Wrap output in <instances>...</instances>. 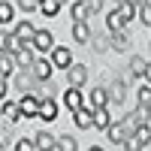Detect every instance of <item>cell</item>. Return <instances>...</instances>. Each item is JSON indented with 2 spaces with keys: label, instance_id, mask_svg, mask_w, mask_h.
<instances>
[{
  "label": "cell",
  "instance_id": "1",
  "mask_svg": "<svg viewBox=\"0 0 151 151\" xmlns=\"http://www.w3.org/2000/svg\"><path fill=\"white\" fill-rule=\"evenodd\" d=\"M130 130H133V121L130 124H109V139L115 145H124V139L130 136Z\"/></svg>",
  "mask_w": 151,
  "mask_h": 151
},
{
  "label": "cell",
  "instance_id": "2",
  "mask_svg": "<svg viewBox=\"0 0 151 151\" xmlns=\"http://www.w3.org/2000/svg\"><path fill=\"white\" fill-rule=\"evenodd\" d=\"M18 109H21V115H40V97L24 94L21 103H18Z\"/></svg>",
  "mask_w": 151,
  "mask_h": 151
},
{
  "label": "cell",
  "instance_id": "3",
  "mask_svg": "<svg viewBox=\"0 0 151 151\" xmlns=\"http://www.w3.org/2000/svg\"><path fill=\"white\" fill-rule=\"evenodd\" d=\"M52 33L48 30H36L33 33V48H40V52H52Z\"/></svg>",
  "mask_w": 151,
  "mask_h": 151
},
{
  "label": "cell",
  "instance_id": "4",
  "mask_svg": "<svg viewBox=\"0 0 151 151\" xmlns=\"http://www.w3.org/2000/svg\"><path fill=\"white\" fill-rule=\"evenodd\" d=\"M30 73H33L36 79H40V82H45L48 76H52V64H48V60H33V67H30Z\"/></svg>",
  "mask_w": 151,
  "mask_h": 151
},
{
  "label": "cell",
  "instance_id": "5",
  "mask_svg": "<svg viewBox=\"0 0 151 151\" xmlns=\"http://www.w3.org/2000/svg\"><path fill=\"white\" fill-rule=\"evenodd\" d=\"M18 88H21V91H36V82H40V79H36V76L33 73H18ZM36 94H40V91H36Z\"/></svg>",
  "mask_w": 151,
  "mask_h": 151
},
{
  "label": "cell",
  "instance_id": "6",
  "mask_svg": "<svg viewBox=\"0 0 151 151\" xmlns=\"http://www.w3.org/2000/svg\"><path fill=\"white\" fill-rule=\"evenodd\" d=\"M109 124H112V118H109L106 106H97V109H94V127H100V130H109Z\"/></svg>",
  "mask_w": 151,
  "mask_h": 151
},
{
  "label": "cell",
  "instance_id": "7",
  "mask_svg": "<svg viewBox=\"0 0 151 151\" xmlns=\"http://www.w3.org/2000/svg\"><path fill=\"white\" fill-rule=\"evenodd\" d=\"M106 94H109V100H115V103H124V94H127V88H124V82H112V85L106 88Z\"/></svg>",
  "mask_w": 151,
  "mask_h": 151
},
{
  "label": "cell",
  "instance_id": "8",
  "mask_svg": "<svg viewBox=\"0 0 151 151\" xmlns=\"http://www.w3.org/2000/svg\"><path fill=\"white\" fill-rule=\"evenodd\" d=\"M55 115H58V106L52 103V100H40V115H36V118H45V121H55Z\"/></svg>",
  "mask_w": 151,
  "mask_h": 151
},
{
  "label": "cell",
  "instance_id": "9",
  "mask_svg": "<svg viewBox=\"0 0 151 151\" xmlns=\"http://www.w3.org/2000/svg\"><path fill=\"white\" fill-rule=\"evenodd\" d=\"M133 127H139V124H148V118H151V112H148V103H139L136 106V112H133Z\"/></svg>",
  "mask_w": 151,
  "mask_h": 151
},
{
  "label": "cell",
  "instance_id": "10",
  "mask_svg": "<svg viewBox=\"0 0 151 151\" xmlns=\"http://www.w3.org/2000/svg\"><path fill=\"white\" fill-rule=\"evenodd\" d=\"M85 79H88V70L85 67H70V85L73 88H82Z\"/></svg>",
  "mask_w": 151,
  "mask_h": 151
},
{
  "label": "cell",
  "instance_id": "11",
  "mask_svg": "<svg viewBox=\"0 0 151 151\" xmlns=\"http://www.w3.org/2000/svg\"><path fill=\"white\" fill-rule=\"evenodd\" d=\"M76 124H79L82 130L94 127V112H88V109H76Z\"/></svg>",
  "mask_w": 151,
  "mask_h": 151
},
{
  "label": "cell",
  "instance_id": "12",
  "mask_svg": "<svg viewBox=\"0 0 151 151\" xmlns=\"http://www.w3.org/2000/svg\"><path fill=\"white\" fill-rule=\"evenodd\" d=\"M21 48H24V40H21V36H18V33H6V52H9V55H18Z\"/></svg>",
  "mask_w": 151,
  "mask_h": 151
},
{
  "label": "cell",
  "instance_id": "13",
  "mask_svg": "<svg viewBox=\"0 0 151 151\" xmlns=\"http://www.w3.org/2000/svg\"><path fill=\"white\" fill-rule=\"evenodd\" d=\"M64 100H67V106L76 112V109H82V94H79V88H70V91L64 94Z\"/></svg>",
  "mask_w": 151,
  "mask_h": 151
},
{
  "label": "cell",
  "instance_id": "14",
  "mask_svg": "<svg viewBox=\"0 0 151 151\" xmlns=\"http://www.w3.org/2000/svg\"><path fill=\"white\" fill-rule=\"evenodd\" d=\"M15 33L21 36L24 42H33V33H36V30H33V24H30V21H21L18 27H15Z\"/></svg>",
  "mask_w": 151,
  "mask_h": 151
},
{
  "label": "cell",
  "instance_id": "15",
  "mask_svg": "<svg viewBox=\"0 0 151 151\" xmlns=\"http://www.w3.org/2000/svg\"><path fill=\"white\" fill-rule=\"evenodd\" d=\"M73 36H76V42H88V36H91V33H88V24L85 21H76L73 24Z\"/></svg>",
  "mask_w": 151,
  "mask_h": 151
},
{
  "label": "cell",
  "instance_id": "16",
  "mask_svg": "<svg viewBox=\"0 0 151 151\" xmlns=\"http://www.w3.org/2000/svg\"><path fill=\"white\" fill-rule=\"evenodd\" d=\"M124 24H127V21H124L121 12H112V15H109V30H112V33H121Z\"/></svg>",
  "mask_w": 151,
  "mask_h": 151
},
{
  "label": "cell",
  "instance_id": "17",
  "mask_svg": "<svg viewBox=\"0 0 151 151\" xmlns=\"http://www.w3.org/2000/svg\"><path fill=\"white\" fill-rule=\"evenodd\" d=\"M70 60H73L70 48H55V67H70Z\"/></svg>",
  "mask_w": 151,
  "mask_h": 151
},
{
  "label": "cell",
  "instance_id": "18",
  "mask_svg": "<svg viewBox=\"0 0 151 151\" xmlns=\"http://www.w3.org/2000/svg\"><path fill=\"white\" fill-rule=\"evenodd\" d=\"M88 15H91V6L88 3H76L73 6V21H88Z\"/></svg>",
  "mask_w": 151,
  "mask_h": 151
},
{
  "label": "cell",
  "instance_id": "19",
  "mask_svg": "<svg viewBox=\"0 0 151 151\" xmlns=\"http://www.w3.org/2000/svg\"><path fill=\"white\" fill-rule=\"evenodd\" d=\"M145 70H148V60H145V58H133V60H130V73H133V76H139V79H142Z\"/></svg>",
  "mask_w": 151,
  "mask_h": 151
},
{
  "label": "cell",
  "instance_id": "20",
  "mask_svg": "<svg viewBox=\"0 0 151 151\" xmlns=\"http://www.w3.org/2000/svg\"><path fill=\"white\" fill-rule=\"evenodd\" d=\"M40 9L45 12L48 18H52V15H58V9H60V3H58V0H40Z\"/></svg>",
  "mask_w": 151,
  "mask_h": 151
},
{
  "label": "cell",
  "instance_id": "21",
  "mask_svg": "<svg viewBox=\"0 0 151 151\" xmlns=\"http://www.w3.org/2000/svg\"><path fill=\"white\" fill-rule=\"evenodd\" d=\"M15 60H18V67H33V52L30 48H21L15 55Z\"/></svg>",
  "mask_w": 151,
  "mask_h": 151
},
{
  "label": "cell",
  "instance_id": "22",
  "mask_svg": "<svg viewBox=\"0 0 151 151\" xmlns=\"http://www.w3.org/2000/svg\"><path fill=\"white\" fill-rule=\"evenodd\" d=\"M18 115H21V109L15 103H3V118L6 121H18Z\"/></svg>",
  "mask_w": 151,
  "mask_h": 151
},
{
  "label": "cell",
  "instance_id": "23",
  "mask_svg": "<svg viewBox=\"0 0 151 151\" xmlns=\"http://www.w3.org/2000/svg\"><path fill=\"white\" fill-rule=\"evenodd\" d=\"M91 100H94V109H97V106H106V103H109V94H106V88H97V91L91 94Z\"/></svg>",
  "mask_w": 151,
  "mask_h": 151
},
{
  "label": "cell",
  "instance_id": "24",
  "mask_svg": "<svg viewBox=\"0 0 151 151\" xmlns=\"http://www.w3.org/2000/svg\"><path fill=\"white\" fill-rule=\"evenodd\" d=\"M33 142H36V148H55V145H58V142H55V139H52L48 133H40V136L33 139Z\"/></svg>",
  "mask_w": 151,
  "mask_h": 151
},
{
  "label": "cell",
  "instance_id": "25",
  "mask_svg": "<svg viewBox=\"0 0 151 151\" xmlns=\"http://www.w3.org/2000/svg\"><path fill=\"white\" fill-rule=\"evenodd\" d=\"M9 73H12V58H9V52H6V55H0V76L6 79Z\"/></svg>",
  "mask_w": 151,
  "mask_h": 151
},
{
  "label": "cell",
  "instance_id": "26",
  "mask_svg": "<svg viewBox=\"0 0 151 151\" xmlns=\"http://www.w3.org/2000/svg\"><path fill=\"white\" fill-rule=\"evenodd\" d=\"M136 139L142 142V148L151 145V130H145V124H139V127H136Z\"/></svg>",
  "mask_w": 151,
  "mask_h": 151
},
{
  "label": "cell",
  "instance_id": "27",
  "mask_svg": "<svg viewBox=\"0 0 151 151\" xmlns=\"http://www.w3.org/2000/svg\"><path fill=\"white\" fill-rule=\"evenodd\" d=\"M118 12L124 15V21H130V18H133V3H130V0H121V9H118Z\"/></svg>",
  "mask_w": 151,
  "mask_h": 151
},
{
  "label": "cell",
  "instance_id": "28",
  "mask_svg": "<svg viewBox=\"0 0 151 151\" xmlns=\"http://www.w3.org/2000/svg\"><path fill=\"white\" fill-rule=\"evenodd\" d=\"M112 48H115V52H124V48H127V36H124V33H115V40H112Z\"/></svg>",
  "mask_w": 151,
  "mask_h": 151
},
{
  "label": "cell",
  "instance_id": "29",
  "mask_svg": "<svg viewBox=\"0 0 151 151\" xmlns=\"http://www.w3.org/2000/svg\"><path fill=\"white\" fill-rule=\"evenodd\" d=\"M55 148H64V151H73V148H76V139H70V136H60Z\"/></svg>",
  "mask_w": 151,
  "mask_h": 151
},
{
  "label": "cell",
  "instance_id": "30",
  "mask_svg": "<svg viewBox=\"0 0 151 151\" xmlns=\"http://www.w3.org/2000/svg\"><path fill=\"white\" fill-rule=\"evenodd\" d=\"M9 18H12V6L0 0V21H9Z\"/></svg>",
  "mask_w": 151,
  "mask_h": 151
},
{
  "label": "cell",
  "instance_id": "31",
  "mask_svg": "<svg viewBox=\"0 0 151 151\" xmlns=\"http://www.w3.org/2000/svg\"><path fill=\"white\" fill-rule=\"evenodd\" d=\"M139 15H142V21H145V24H151V6H148V3H142Z\"/></svg>",
  "mask_w": 151,
  "mask_h": 151
},
{
  "label": "cell",
  "instance_id": "32",
  "mask_svg": "<svg viewBox=\"0 0 151 151\" xmlns=\"http://www.w3.org/2000/svg\"><path fill=\"white\" fill-rule=\"evenodd\" d=\"M18 6L30 12V9H36V6H40V0H18Z\"/></svg>",
  "mask_w": 151,
  "mask_h": 151
},
{
  "label": "cell",
  "instance_id": "33",
  "mask_svg": "<svg viewBox=\"0 0 151 151\" xmlns=\"http://www.w3.org/2000/svg\"><path fill=\"white\" fill-rule=\"evenodd\" d=\"M15 148H18V151H30V148H36V142H27V139H21V142H15Z\"/></svg>",
  "mask_w": 151,
  "mask_h": 151
},
{
  "label": "cell",
  "instance_id": "34",
  "mask_svg": "<svg viewBox=\"0 0 151 151\" xmlns=\"http://www.w3.org/2000/svg\"><path fill=\"white\" fill-rule=\"evenodd\" d=\"M94 48H97V52H103V48H109V42H106V40H100V36H97V40H94Z\"/></svg>",
  "mask_w": 151,
  "mask_h": 151
},
{
  "label": "cell",
  "instance_id": "35",
  "mask_svg": "<svg viewBox=\"0 0 151 151\" xmlns=\"http://www.w3.org/2000/svg\"><path fill=\"white\" fill-rule=\"evenodd\" d=\"M3 97H6V79L0 76V100H3Z\"/></svg>",
  "mask_w": 151,
  "mask_h": 151
},
{
  "label": "cell",
  "instance_id": "36",
  "mask_svg": "<svg viewBox=\"0 0 151 151\" xmlns=\"http://www.w3.org/2000/svg\"><path fill=\"white\" fill-rule=\"evenodd\" d=\"M0 52H6V33H0Z\"/></svg>",
  "mask_w": 151,
  "mask_h": 151
},
{
  "label": "cell",
  "instance_id": "37",
  "mask_svg": "<svg viewBox=\"0 0 151 151\" xmlns=\"http://www.w3.org/2000/svg\"><path fill=\"white\" fill-rule=\"evenodd\" d=\"M100 3H103V0H88V6H91V9H100Z\"/></svg>",
  "mask_w": 151,
  "mask_h": 151
},
{
  "label": "cell",
  "instance_id": "38",
  "mask_svg": "<svg viewBox=\"0 0 151 151\" xmlns=\"http://www.w3.org/2000/svg\"><path fill=\"white\" fill-rule=\"evenodd\" d=\"M145 82H151V64H148V70H145V76H142Z\"/></svg>",
  "mask_w": 151,
  "mask_h": 151
},
{
  "label": "cell",
  "instance_id": "39",
  "mask_svg": "<svg viewBox=\"0 0 151 151\" xmlns=\"http://www.w3.org/2000/svg\"><path fill=\"white\" fill-rule=\"evenodd\" d=\"M6 142H9V139H6V133H0V148H3Z\"/></svg>",
  "mask_w": 151,
  "mask_h": 151
},
{
  "label": "cell",
  "instance_id": "40",
  "mask_svg": "<svg viewBox=\"0 0 151 151\" xmlns=\"http://www.w3.org/2000/svg\"><path fill=\"white\" fill-rule=\"evenodd\" d=\"M130 3H145V0H130Z\"/></svg>",
  "mask_w": 151,
  "mask_h": 151
},
{
  "label": "cell",
  "instance_id": "41",
  "mask_svg": "<svg viewBox=\"0 0 151 151\" xmlns=\"http://www.w3.org/2000/svg\"><path fill=\"white\" fill-rule=\"evenodd\" d=\"M58 3H64V0H58Z\"/></svg>",
  "mask_w": 151,
  "mask_h": 151
}]
</instances>
